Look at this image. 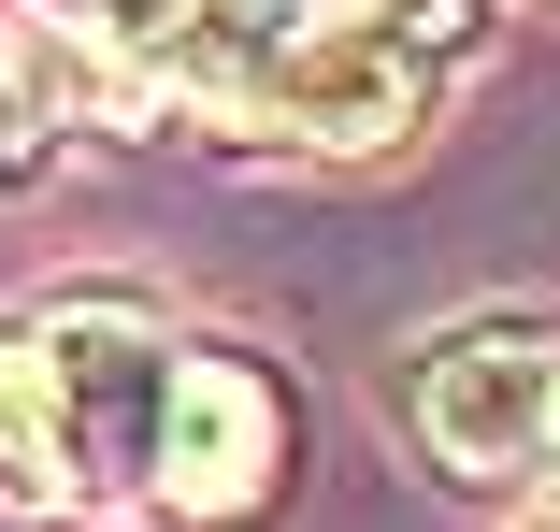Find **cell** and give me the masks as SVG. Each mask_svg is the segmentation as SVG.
Returning <instances> with one entry per match:
<instances>
[{
	"instance_id": "1",
	"label": "cell",
	"mask_w": 560,
	"mask_h": 532,
	"mask_svg": "<svg viewBox=\"0 0 560 532\" xmlns=\"http://www.w3.org/2000/svg\"><path fill=\"white\" fill-rule=\"evenodd\" d=\"M273 475H288V389L245 346H187L130 302L0 316V489L15 504L259 518Z\"/></svg>"
},
{
	"instance_id": "2",
	"label": "cell",
	"mask_w": 560,
	"mask_h": 532,
	"mask_svg": "<svg viewBox=\"0 0 560 532\" xmlns=\"http://www.w3.org/2000/svg\"><path fill=\"white\" fill-rule=\"evenodd\" d=\"M475 58H489V0H346V15H316L273 58L245 130H273L302 159H388L445 116V86Z\"/></svg>"
},
{
	"instance_id": "3",
	"label": "cell",
	"mask_w": 560,
	"mask_h": 532,
	"mask_svg": "<svg viewBox=\"0 0 560 532\" xmlns=\"http://www.w3.org/2000/svg\"><path fill=\"white\" fill-rule=\"evenodd\" d=\"M417 447L445 475H560V332L546 316H460L445 346H417Z\"/></svg>"
},
{
	"instance_id": "4",
	"label": "cell",
	"mask_w": 560,
	"mask_h": 532,
	"mask_svg": "<svg viewBox=\"0 0 560 532\" xmlns=\"http://www.w3.org/2000/svg\"><path fill=\"white\" fill-rule=\"evenodd\" d=\"M30 15L58 44H86V58H130V15H144V0H30Z\"/></svg>"
},
{
	"instance_id": "5",
	"label": "cell",
	"mask_w": 560,
	"mask_h": 532,
	"mask_svg": "<svg viewBox=\"0 0 560 532\" xmlns=\"http://www.w3.org/2000/svg\"><path fill=\"white\" fill-rule=\"evenodd\" d=\"M0 130H15V116H0Z\"/></svg>"
},
{
	"instance_id": "6",
	"label": "cell",
	"mask_w": 560,
	"mask_h": 532,
	"mask_svg": "<svg viewBox=\"0 0 560 532\" xmlns=\"http://www.w3.org/2000/svg\"><path fill=\"white\" fill-rule=\"evenodd\" d=\"M546 532H560V518H546Z\"/></svg>"
}]
</instances>
